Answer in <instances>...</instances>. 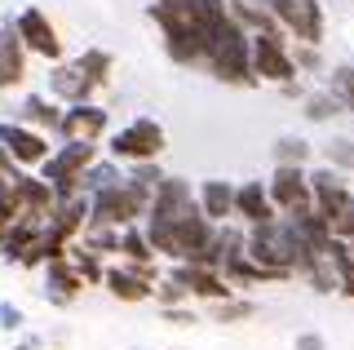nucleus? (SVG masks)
<instances>
[{"label": "nucleus", "instance_id": "obj_34", "mask_svg": "<svg viewBox=\"0 0 354 350\" xmlns=\"http://www.w3.org/2000/svg\"><path fill=\"white\" fill-rule=\"evenodd\" d=\"M5 235H9V231H5V226H0V244H5Z\"/></svg>", "mask_w": 354, "mask_h": 350}, {"label": "nucleus", "instance_id": "obj_5", "mask_svg": "<svg viewBox=\"0 0 354 350\" xmlns=\"http://www.w3.org/2000/svg\"><path fill=\"white\" fill-rule=\"evenodd\" d=\"M164 151V129L155 125V120H133L129 129H120L115 138H111V156L115 160H129V164H138V160H155Z\"/></svg>", "mask_w": 354, "mask_h": 350}, {"label": "nucleus", "instance_id": "obj_25", "mask_svg": "<svg viewBox=\"0 0 354 350\" xmlns=\"http://www.w3.org/2000/svg\"><path fill=\"white\" fill-rule=\"evenodd\" d=\"M71 266L80 270L84 279H106V270L97 266V257H93V248H75V257H71Z\"/></svg>", "mask_w": 354, "mask_h": 350}, {"label": "nucleus", "instance_id": "obj_19", "mask_svg": "<svg viewBox=\"0 0 354 350\" xmlns=\"http://www.w3.org/2000/svg\"><path fill=\"white\" fill-rule=\"evenodd\" d=\"M84 75H88V84H106V71H111V53H102V49H88V53H80V62H75Z\"/></svg>", "mask_w": 354, "mask_h": 350}, {"label": "nucleus", "instance_id": "obj_24", "mask_svg": "<svg viewBox=\"0 0 354 350\" xmlns=\"http://www.w3.org/2000/svg\"><path fill=\"white\" fill-rule=\"evenodd\" d=\"M22 209H18V195H14V182H5L0 178V226H9V222H18Z\"/></svg>", "mask_w": 354, "mask_h": 350}, {"label": "nucleus", "instance_id": "obj_7", "mask_svg": "<svg viewBox=\"0 0 354 350\" xmlns=\"http://www.w3.org/2000/svg\"><path fill=\"white\" fill-rule=\"evenodd\" d=\"M14 27H18L22 45L31 53H40V58H62V40H58V31H53V23L40 14V9H22L14 18Z\"/></svg>", "mask_w": 354, "mask_h": 350}, {"label": "nucleus", "instance_id": "obj_30", "mask_svg": "<svg viewBox=\"0 0 354 350\" xmlns=\"http://www.w3.org/2000/svg\"><path fill=\"white\" fill-rule=\"evenodd\" d=\"M0 178H5V182H14V178H22V173H18V160L9 156V147H5V142H0Z\"/></svg>", "mask_w": 354, "mask_h": 350}, {"label": "nucleus", "instance_id": "obj_28", "mask_svg": "<svg viewBox=\"0 0 354 350\" xmlns=\"http://www.w3.org/2000/svg\"><path fill=\"white\" fill-rule=\"evenodd\" d=\"M328 160L332 164H354V142H346V138L328 142Z\"/></svg>", "mask_w": 354, "mask_h": 350}, {"label": "nucleus", "instance_id": "obj_3", "mask_svg": "<svg viewBox=\"0 0 354 350\" xmlns=\"http://www.w3.org/2000/svg\"><path fill=\"white\" fill-rule=\"evenodd\" d=\"M261 9H270L274 18H279V27H288L297 40H306V45H319L324 40V9L315 5V0H257Z\"/></svg>", "mask_w": 354, "mask_h": 350}, {"label": "nucleus", "instance_id": "obj_4", "mask_svg": "<svg viewBox=\"0 0 354 350\" xmlns=\"http://www.w3.org/2000/svg\"><path fill=\"white\" fill-rule=\"evenodd\" d=\"M270 200H274V209L288 213V217L315 209V187H310V178L301 173V164H279V169H274Z\"/></svg>", "mask_w": 354, "mask_h": 350}, {"label": "nucleus", "instance_id": "obj_17", "mask_svg": "<svg viewBox=\"0 0 354 350\" xmlns=\"http://www.w3.org/2000/svg\"><path fill=\"white\" fill-rule=\"evenodd\" d=\"M120 164L115 160H106V164H88L84 169V178H80V191L84 195H97V191H111V187H120Z\"/></svg>", "mask_w": 354, "mask_h": 350}, {"label": "nucleus", "instance_id": "obj_15", "mask_svg": "<svg viewBox=\"0 0 354 350\" xmlns=\"http://www.w3.org/2000/svg\"><path fill=\"white\" fill-rule=\"evenodd\" d=\"M199 204H204V213L213 217V222H226V217L235 213V187L221 182V178L204 182V187H199Z\"/></svg>", "mask_w": 354, "mask_h": 350}, {"label": "nucleus", "instance_id": "obj_12", "mask_svg": "<svg viewBox=\"0 0 354 350\" xmlns=\"http://www.w3.org/2000/svg\"><path fill=\"white\" fill-rule=\"evenodd\" d=\"M80 284H84V275L75 266H66V257L44 261V297H49L53 306H66L75 293H80Z\"/></svg>", "mask_w": 354, "mask_h": 350}, {"label": "nucleus", "instance_id": "obj_10", "mask_svg": "<svg viewBox=\"0 0 354 350\" xmlns=\"http://www.w3.org/2000/svg\"><path fill=\"white\" fill-rule=\"evenodd\" d=\"M14 195H18V209H22L18 222H40V217H49L53 204H58V191L44 178H14Z\"/></svg>", "mask_w": 354, "mask_h": 350}, {"label": "nucleus", "instance_id": "obj_26", "mask_svg": "<svg viewBox=\"0 0 354 350\" xmlns=\"http://www.w3.org/2000/svg\"><path fill=\"white\" fill-rule=\"evenodd\" d=\"M182 297H191V288H186V284H177L173 275L164 279L160 288H155V302H160V306H177V302H182Z\"/></svg>", "mask_w": 354, "mask_h": 350}, {"label": "nucleus", "instance_id": "obj_27", "mask_svg": "<svg viewBox=\"0 0 354 350\" xmlns=\"http://www.w3.org/2000/svg\"><path fill=\"white\" fill-rule=\"evenodd\" d=\"M252 311H257L252 302H230V297H226V302L217 306V320H221V324H235V320H248Z\"/></svg>", "mask_w": 354, "mask_h": 350}, {"label": "nucleus", "instance_id": "obj_31", "mask_svg": "<svg viewBox=\"0 0 354 350\" xmlns=\"http://www.w3.org/2000/svg\"><path fill=\"white\" fill-rule=\"evenodd\" d=\"M297 350H328V342L319 333H301V337H297Z\"/></svg>", "mask_w": 354, "mask_h": 350}, {"label": "nucleus", "instance_id": "obj_18", "mask_svg": "<svg viewBox=\"0 0 354 350\" xmlns=\"http://www.w3.org/2000/svg\"><path fill=\"white\" fill-rule=\"evenodd\" d=\"M22 120H27V125H36V129H58L62 125V111L49 102V98L31 93L27 102H22Z\"/></svg>", "mask_w": 354, "mask_h": 350}, {"label": "nucleus", "instance_id": "obj_21", "mask_svg": "<svg viewBox=\"0 0 354 350\" xmlns=\"http://www.w3.org/2000/svg\"><path fill=\"white\" fill-rule=\"evenodd\" d=\"M274 160L279 164H306L310 160V142L306 138H279L274 142Z\"/></svg>", "mask_w": 354, "mask_h": 350}, {"label": "nucleus", "instance_id": "obj_29", "mask_svg": "<svg viewBox=\"0 0 354 350\" xmlns=\"http://www.w3.org/2000/svg\"><path fill=\"white\" fill-rule=\"evenodd\" d=\"M0 328H5V333H18L22 328V311L14 302H0Z\"/></svg>", "mask_w": 354, "mask_h": 350}, {"label": "nucleus", "instance_id": "obj_13", "mask_svg": "<svg viewBox=\"0 0 354 350\" xmlns=\"http://www.w3.org/2000/svg\"><path fill=\"white\" fill-rule=\"evenodd\" d=\"M235 217H243V222L261 226L274 217V200H270V187H261V182H243V187L235 191Z\"/></svg>", "mask_w": 354, "mask_h": 350}, {"label": "nucleus", "instance_id": "obj_8", "mask_svg": "<svg viewBox=\"0 0 354 350\" xmlns=\"http://www.w3.org/2000/svg\"><path fill=\"white\" fill-rule=\"evenodd\" d=\"M199 209V200L191 195V187H186L182 178H164L160 191H155L151 200V213L147 217H160V222H182V217H191Z\"/></svg>", "mask_w": 354, "mask_h": 350}, {"label": "nucleus", "instance_id": "obj_33", "mask_svg": "<svg viewBox=\"0 0 354 350\" xmlns=\"http://www.w3.org/2000/svg\"><path fill=\"white\" fill-rule=\"evenodd\" d=\"M18 350H36V342H22V346H18Z\"/></svg>", "mask_w": 354, "mask_h": 350}, {"label": "nucleus", "instance_id": "obj_1", "mask_svg": "<svg viewBox=\"0 0 354 350\" xmlns=\"http://www.w3.org/2000/svg\"><path fill=\"white\" fill-rule=\"evenodd\" d=\"M208 71L226 84H257V71H252V40L243 36V23H235L226 31V40H221L217 53L208 58Z\"/></svg>", "mask_w": 354, "mask_h": 350}, {"label": "nucleus", "instance_id": "obj_11", "mask_svg": "<svg viewBox=\"0 0 354 350\" xmlns=\"http://www.w3.org/2000/svg\"><path fill=\"white\" fill-rule=\"evenodd\" d=\"M102 129H106V111H102V107H93V102H71V111H62L58 133H62L66 142H93Z\"/></svg>", "mask_w": 354, "mask_h": 350}, {"label": "nucleus", "instance_id": "obj_22", "mask_svg": "<svg viewBox=\"0 0 354 350\" xmlns=\"http://www.w3.org/2000/svg\"><path fill=\"white\" fill-rule=\"evenodd\" d=\"M129 182H133V187H142V191H160L164 173H160V164H155V160H138V164H133V173H129Z\"/></svg>", "mask_w": 354, "mask_h": 350}, {"label": "nucleus", "instance_id": "obj_20", "mask_svg": "<svg viewBox=\"0 0 354 350\" xmlns=\"http://www.w3.org/2000/svg\"><path fill=\"white\" fill-rule=\"evenodd\" d=\"M341 107H346V102H341V98L332 93V89L310 93V98H306V116H310V120H332V116L341 111Z\"/></svg>", "mask_w": 354, "mask_h": 350}, {"label": "nucleus", "instance_id": "obj_14", "mask_svg": "<svg viewBox=\"0 0 354 350\" xmlns=\"http://www.w3.org/2000/svg\"><path fill=\"white\" fill-rule=\"evenodd\" d=\"M106 288H111V297H120V302L155 297V284L147 275H138V270H106Z\"/></svg>", "mask_w": 354, "mask_h": 350}, {"label": "nucleus", "instance_id": "obj_9", "mask_svg": "<svg viewBox=\"0 0 354 350\" xmlns=\"http://www.w3.org/2000/svg\"><path fill=\"white\" fill-rule=\"evenodd\" d=\"M0 142L9 147V156L18 164H44L49 160V142H44L36 129L14 125V120H0Z\"/></svg>", "mask_w": 354, "mask_h": 350}, {"label": "nucleus", "instance_id": "obj_6", "mask_svg": "<svg viewBox=\"0 0 354 350\" xmlns=\"http://www.w3.org/2000/svg\"><path fill=\"white\" fill-rule=\"evenodd\" d=\"M252 71H257V80L292 84V75H297V58L283 49V40L274 36V31H257V36H252Z\"/></svg>", "mask_w": 354, "mask_h": 350}, {"label": "nucleus", "instance_id": "obj_32", "mask_svg": "<svg viewBox=\"0 0 354 350\" xmlns=\"http://www.w3.org/2000/svg\"><path fill=\"white\" fill-rule=\"evenodd\" d=\"M297 62H301V67H310V71H315V67H319V49H315V45H306L301 53H297Z\"/></svg>", "mask_w": 354, "mask_h": 350}, {"label": "nucleus", "instance_id": "obj_2", "mask_svg": "<svg viewBox=\"0 0 354 350\" xmlns=\"http://www.w3.org/2000/svg\"><path fill=\"white\" fill-rule=\"evenodd\" d=\"M88 164H93V142H66V147L53 151L40 169H44V182H49V187L58 191V200H62V195L80 191V178H84Z\"/></svg>", "mask_w": 354, "mask_h": 350}, {"label": "nucleus", "instance_id": "obj_16", "mask_svg": "<svg viewBox=\"0 0 354 350\" xmlns=\"http://www.w3.org/2000/svg\"><path fill=\"white\" fill-rule=\"evenodd\" d=\"M49 89L58 93V98H66V102H88V75L80 71V67H58L49 75Z\"/></svg>", "mask_w": 354, "mask_h": 350}, {"label": "nucleus", "instance_id": "obj_23", "mask_svg": "<svg viewBox=\"0 0 354 350\" xmlns=\"http://www.w3.org/2000/svg\"><path fill=\"white\" fill-rule=\"evenodd\" d=\"M328 89L354 111V67H337V71H332V84H328Z\"/></svg>", "mask_w": 354, "mask_h": 350}]
</instances>
